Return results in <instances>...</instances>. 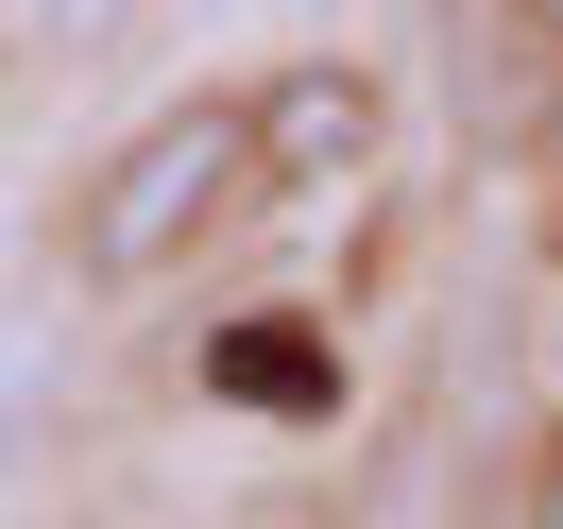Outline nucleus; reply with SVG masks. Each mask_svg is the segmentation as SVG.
I'll list each match as a JSON object with an SVG mask.
<instances>
[{"label":"nucleus","instance_id":"nucleus-4","mask_svg":"<svg viewBox=\"0 0 563 529\" xmlns=\"http://www.w3.org/2000/svg\"><path fill=\"white\" fill-rule=\"evenodd\" d=\"M35 427V324H0V444Z\"/></svg>","mask_w":563,"mask_h":529},{"label":"nucleus","instance_id":"nucleus-1","mask_svg":"<svg viewBox=\"0 0 563 529\" xmlns=\"http://www.w3.org/2000/svg\"><path fill=\"white\" fill-rule=\"evenodd\" d=\"M240 206H274V188H256V103L240 86H188V103H154L137 137L86 172L69 256H86V290H154V274H188Z\"/></svg>","mask_w":563,"mask_h":529},{"label":"nucleus","instance_id":"nucleus-7","mask_svg":"<svg viewBox=\"0 0 563 529\" xmlns=\"http://www.w3.org/2000/svg\"><path fill=\"white\" fill-rule=\"evenodd\" d=\"M529 529H563V444H547V461H529Z\"/></svg>","mask_w":563,"mask_h":529},{"label":"nucleus","instance_id":"nucleus-6","mask_svg":"<svg viewBox=\"0 0 563 529\" xmlns=\"http://www.w3.org/2000/svg\"><path fill=\"white\" fill-rule=\"evenodd\" d=\"M222 18H290V35H324V18H358V0H222Z\"/></svg>","mask_w":563,"mask_h":529},{"label":"nucleus","instance_id":"nucleus-8","mask_svg":"<svg viewBox=\"0 0 563 529\" xmlns=\"http://www.w3.org/2000/svg\"><path fill=\"white\" fill-rule=\"evenodd\" d=\"M222 529H324V513H308V495H256V513H222Z\"/></svg>","mask_w":563,"mask_h":529},{"label":"nucleus","instance_id":"nucleus-2","mask_svg":"<svg viewBox=\"0 0 563 529\" xmlns=\"http://www.w3.org/2000/svg\"><path fill=\"white\" fill-rule=\"evenodd\" d=\"M240 103H256V188H274V206L358 188V172H376V137H393V103H376V69H358V52H290V69L240 86Z\"/></svg>","mask_w":563,"mask_h":529},{"label":"nucleus","instance_id":"nucleus-5","mask_svg":"<svg viewBox=\"0 0 563 529\" xmlns=\"http://www.w3.org/2000/svg\"><path fill=\"white\" fill-rule=\"evenodd\" d=\"M35 18H52V52H103L120 18H137V0H35Z\"/></svg>","mask_w":563,"mask_h":529},{"label":"nucleus","instance_id":"nucleus-3","mask_svg":"<svg viewBox=\"0 0 563 529\" xmlns=\"http://www.w3.org/2000/svg\"><path fill=\"white\" fill-rule=\"evenodd\" d=\"M274 324H290V308H274ZM274 324H256V342H222V393H324V359L274 342Z\"/></svg>","mask_w":563,"mask_h":529}]
</instances>
